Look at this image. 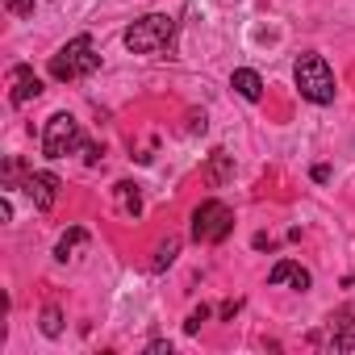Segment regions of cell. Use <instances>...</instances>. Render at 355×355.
<instances>
[{"mask_svg": "<svg viewBox=\"0 0 355 355\" xmlns=\"http://www.w3.org/2000/svg\"><path fill=\"white\" fill-rule=\"evenodd\" d=\"M171 34H175V21H171L167 13H146V17H138V21L121 34V42H125L134 55H159V51H167Z\"/></svg>", "mask_w": 355, "mask_h": 355, "instance_id": "cell-1", "label": "cell"}, {"mask_svg": "<svg viewBox=\"0 0 355 355\" xmlns=\"http://www.w3.org/2000/svg\"><path fill=\"white\" fill-rule=\"evenodd\" d=\"M96 67H101V55H96V46H92V38H88V34L71 38L59 55H51V76H55L59 84L80 80V76H92Z\"/></svg>", "mask_w": 355, "mask_h": 355, "instance_id": "cell-2", "label": "cell"}, {"mask_svg": "<svg viewBox=\"0 0 355 355\" xmlns=\"http://www.w3.org/2000/svg\"><path fill=\"white\" fill-rule=\"evenodd\" d=\"M293 76H297V88H301L305 101H313V105H330L334 101V76H330L322 55H301Z\"/></svg>", "mask_w": 355, "mask_h": 355, "instance_id": "cell-3", "label": "cell"}, {"mask_svg": "<svg viewBox=\"0 0 355 355\" xmlns=\"http://www.w3.org/2000/svg\"><path fill=\"white\" fill-rule=\"evenodd\" d=\"M230 230H234L230 205H222V201H201L197 205V214H193V239L197 243H222Z\"/></svg>", "mask_w": 355, "mask_h": 355, "instance_id": "cell-4", "label": "cell"}, {"mask_svg": "<svg viewBox=\"0 0 355 355\" xmlns=\"http://www.w3.org/2000/svg\"><path fill=\"white\" fill-rule=\"evenodd\" d=\"M76 146H84L80 142V121L71 113H55L42 130V155L46 159H67Z\"/></svg>", "mask_w": 355, "mask_h": 355, "instance_id": "cell-5", "label": "cell"}, {"mask_svg": "<svg viewBox=\"0 0 355 355\" xmlns=\"http://www.w3.org/2000/svg\"><path fill=\"white\" fill-rule=\"evenodd\" d=\"M21 189H26V197L34 201V209H51V205L59 201V175H55V171H30Z\"/></svg>", "mask_w": 355, "mask_h": 355, "instance_id": "cell-6", "label": "cell"}, {"mask_svg": "<svg viewBox=\"0 0 355 355\" xmlns=\"http://www.w3.org/2000/svg\"><path fill=\"white\" fill-rule=\"evenodd\" d=\"M38 92H42V80L34 76V67L17 63V67L9 71V101H13V105H30Z\"/></svg>", "mask_w": 355, "mask_h": 355, "instance_id": "cell-7", "label": "cell"}, {"mask_svg": "<svg viewBox=\"0 0 355 355\" xmlns=\"http://www.w3.org/2000/svg\"><path fill=\"white\" fill-rule=\"evenodd\" d=\"M268 280H272L276 288H280V284H293V288H301V293L309 288V272H305L301 263H293V259H280V263L268 272Z\"/></svg>", "mask_w": 355, "mask_h": 355, "instance_id": "cell-8", "label": "cell"}, {"mask_svg": "<svg viewBox=\"0 0 355 355\" xmlns=\"http://www.w3.org/2000/svg\"><path fill=\"white\" fill-rule=\"evenodd\" d=\"M230 84H234V92H239L243 101H259V96H263V80H259V71H251V67H239V71L230 76Z\"/></svg>", "mask_w": 355, "mask_h": 355, "instance_id": "cell-9", "label": "cell"}, {"mask_svg": "<svg viewBox=\"0 0 355 355\" xmlns=\"http://www.w3.org/2000/svg\"><path fill=\"white\" fill-rule=\"evenodd\" d=\"M84 247H88V230H84V226H71V230L59 239V247H55V259H59V263H67V259H76Z\"/></svg>", "mask_w": 355, "mask_h": 355, "instance_id": "cell-10", "label": "cell"}, {"mask_svg": "<svg viewBox=\"0 0 355 355\" xmlns=\"http://www.w3.org/2000/svg\"><path fill=\"white\" fill-rule=\"evenodd\" d=\"M113 193H117V209H121L125 218H138V214H142V193H138L134 184H117Z\"/></svg>", "mask_w": 355, "mask_h": 355, "instance_id": "cell-11", "label": "cell"}, {"mask_svg": "<svg viewBox=\"0 0 355 355\" xmlns=\"http://www.w3.org/2000/svg\"><path fill=\"white\" fill-rule=\"evenodd\" d=\"M42 334H46V338H59V334H63V313H59L55 305L42 309Z\"/></svg>", "mask_w": 355, "mask_h": 355, "instance_id": "cell-12", "label": "cell"}, {"mask_svg": "<svg viewBox=\"0 0 355 355\" xmlns=\"http://www.w3.org/2000/svg\"><path fill=\"white\" fill-rule=\"evenodd\" d=\"M175 251H180V243H175V239L159 243V251H155V263H150V268H155V272H163V268H167V263L175 259Z\"/></svg>", "mask_w": 355, "mask_h": 355, "instance_id": "cell-13", "label": "cell"}, {"mask_svg": "<svg viewBox=\"0 0 355 355\" xmlns=\"http://www.w3.org/2000/svg\"><path fill=\"white\" fill-rule=\"evenodd\" d=\"M226 175H230V155H222V150H218V155H214V167H209V180H214V184H222Z\"/></svg>", "mask_w": 355, "mask_h": 355, "instance_id": "cell-14", "label": "cell"}, {"mask_svg": "<svg viewBox=\"0 0 355 355\" xmlns=\"http://www.w3.org/2000/svg\"><path fill=\"white\" fill-rule=\"evenodd\" d=\"M201 322H209V305L193 309V313H189V322H184V330H189V334H197V330H201Z\"/></svg>", "mask_w": 355, "mask_h": 355, "instance_id": "cell-15", "label": "cell"}, {"mask_svg": "<svg viewBox=\"0 0 355 355\" xmlns=\"http://www.w3.org/2000/svg\"><path fill=\"white\" fill-rule=\"evenodd\" d=\"M9 13H17V17H34V0H9Z\"/></svg>", "mask_w": 355, "mask_h": 355, "instance_id": "cell-16", "label": "cell"}, {"mask_svg": "<svg viewBox=\"0 0 355 355\" xmlns=\"http://www.w3.org/2000/svg\"><path fill=\"white\" fill-rule=\"evenodd\" d=\"M189 130L193 134H205V113H189Z\"/></svg>", "mask_w": 355, "mask_h": 355, "instance_id": "cell-17", "label": "cell"}, {"mask_svg": "<svg viewBox=\"0 0 355 355\" xmlns=\"http://www.w3.org/2000/svg\"><path fill=\"white\" fill-rule=\"evenodd\" d=\"M84 163H101V146L96 142H84Z\"/></svg>", "mask_w": 355, "mask_h": 355, "instance_id": "cell-18", "label": "cell"}, {"mask_svg": "<svg viewBox=\"0 0 355 355\" xmlns=\"http://www.w3.org/2000/svg\"><path fill=\"white\" fill-rule=\"evenodd\" d=\"M313 180H318V184H326V180H330V167H326V163H318V167H313Z\"/></svg>", "mask_w": 355, "mask_h": 355, "instance_id": "cell-19", "label": "cell"}, {"mask_svg": "<svg viewBox=\"0 0 355 355\" xmlns=\"http://www.w3.org/2000/svg\"><path fill=\"white\" fill-rule=\"evenodd\" d=\"M146 351H150V355H163V351H171V343H159V338H155V343H150Z\"/></svg>", "mask_w": 355, "mask_h": 355, "instance_id": "cell-20", "label": "cell"}]
</instances>
